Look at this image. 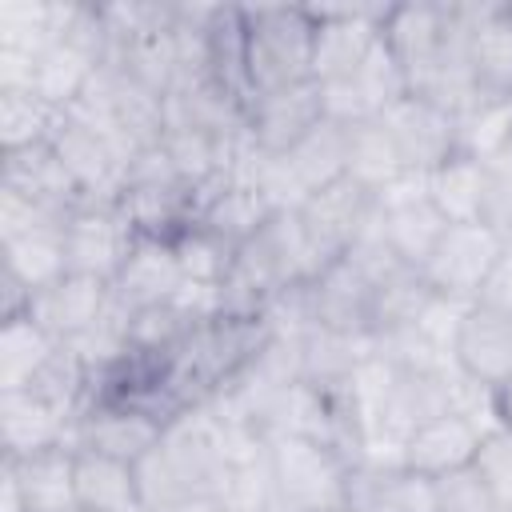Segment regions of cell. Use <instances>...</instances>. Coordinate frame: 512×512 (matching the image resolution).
Here are the masks:
<instances>
[{"label": "cell", "mask_w": 512, "mask_h": 512, "mask_svg": "<svg viewBox=\"0 0 512 512\" xmlns=\"http://www.w3.org/2000/svg\"><path fill=\"white\" fill-rule=\"evenodd\" d=\"M120 216L136 236L152 240H176L184 228L196 224V192L176 176L164 144H148L128 156L124 164V184L116 200Z\"/></svg>", "instance_id": "obj_1"}, {"label": "cell", "mask_w": 512, "mask_h": 512, "mask_svg": "<svg viewBox=\"0 0 512 512\" xmlns=\"http://www.w3.org/2000/svg\"><path fill=\"white\" fill-rule=\"evenodd\" d=\"M248 28V92L264 96L312 80L316 16L312 8H244Z\"/></svg>", "instance_id": "obj_2"}, {"label": "cell", "mask_w": 512, "mask_h": 512, "mask_svg": "<svg viewBox=\"0 0 512 512\" xmlns=\"http://www.w3.org/2000/svg\"><path fill=\"white\" fill-rule=\"evenodd\" d=\"M468 36V4H388L380 16V40L400 60L408 88L424 92L452 48Z\"/></svg>", "instance_id": "obj_3"}, {"label": "cell", "mask_w": 512, "mask_h": 512, "mask_svg": "<svg viewBox=\"0 0 512 512\" xmlns=\"http://www.w3.org/2000/svg\"><path fill=\"white\" fill-rule=\"evenodd\" d=\"M268 468L276 500L292 512H328L344 504L348 464L312 436H268Z\"/></svg>", "instance_id": "obj_4"}, {"label": "cell", "mask_w": 512, "mask_h": 512, "mask_svg": "<svg viewBox=\"0 0 512 512\" xmlns=\"http://www.w3.org/2000/svg\"><path fill=\"white\" fill-rule=\"evenodd\" d=\"M504 232L496 224H448L440 244L432 248V256L424 260L420 276L428 280V288L440 300L452 304H476L492 264L504 252Z\"/></svg>", "instance_id": "obj_5"}, {"label": "cell", "mask_w": 512, "mask_h": 512, "mask_svg": "<svg viewBox=\"0 0 512 512\" xmlns=\"http://www.w3.org/2000/svg\"><path fill=\"white\" fill-rule=\"evenodd\" d=\"M376 224L408 268H424L448 228V220L428 196V176L420 172H404L384 192H376Z\"/></svg>", "instance_id": "obj_6"}, {"label": "cell", "mask_w": 512, "mask_h": 512, "mask_svg": "<svg viewBox=\"0 0 512 512\" xmlns=\"http://www.w3.org/2000/svg\"><path fill=\"white\" fill-rule=\"evenodd\" d=\"M452 364L480 392H500L512 384V316L484 304H468L452 332Z\"/></svg>", "instance_id": "obj_7"}, {"label": "cell", "mask_w": 512, "mask_h": 512, "mask_svg": "<svg viewBox=\"0 0 512 512\" xmlns=\"http://www.w3.org/2000/svg\"><path fill=\"white\" fill-rule=\"evenodd\" d=\"M136 232L116 204H80L64 224V260L76 276H96L112 284L128 260Z\"/></svg>", "instance_id": "obj_8"}, {"label": "cell", "mask_w": 512, "mask_h": 512, "mask_svg": "<svg viewBox=\"0 0 512 512\" xmlns=\"http://www.w3.org/2000/svg\"><path fill=\"white\" fill-rule=\"evenodd\" d=\"M164 420H156L152 412L124 404V400H92L76 424L68 444L84 448V452H100V456H116L128 464H140L164 436Z\"/></svg>", "instance_id": "obj_9"}, {"label": "cell", "mask_w": 512, "mask_h": 512, "mask_svg": "<svg viewBox=\"0 0 512 512\" xmlns=\"http://www.w3.org/2000/svg\"><path fill=\"white\" fill-rule=\"evenodd\" d=\"M380 120L392 132L396 148H400L404 172L428 176L444 160L456 156V116L448 108H440L436 100H428V96L408 92L404 100H396L392 108H384Z\"/></svg>", "instance_id": "obj_10"}, {"label": "cell", "mask_w": 512, "mask_h": 512, "mask_svg": "<svg viewBox=\"0 0 512 512\" xmlns=\"http://www.w3.org/2000/svg\"><path fill=\"white\" fill-rule=\"evenodd\" d=\"M320 120H328V112H324V88L316 80L248 100V140L268 156H288Z\"/></svg>", "instance_id": "obj_11"}, {"label": "cell", "mask_w": 512, "mask_h": 512, "mask_svg": "<svg viewBox=\"0 0 512 512\" xmlns=\"http://www.w3.org/2000/svg\"><path fill=\"white\" fill-rule=\"evenodd\" d=\"M316 16V48H312V80L332 84L352 76L372 44L380 40V16L384 8L360 4V8H312Z\"/></svg>", "instance_id": "obj_12"}, {"label": "cell", "mask_w": 512, "mask_h": 512, "mask_svg": "<svg viewBox=\"0 0 512 512\" xmlns=\"http://www.w3.org/2000/svg\"><path fill=\"white\" fill-rule=\"evenodd\" d=\"M492 424H480L472 412H440V416H428L420 420L408 436H404V448H400V464L436 480L444 472H456V468H468L480 452V440Z\"/></svg>", "instance_id": "obj_13"}, {"label": "cell", "mask_w": 512, "mask_h": 512, "mask_svg": "<svg viewBox=\"0 0 512 512\" xmlns=\"http://www.w3.org/2000/svg\"><path fill=\"white\" fill-rule=\"evenodd\" d=\"M296 212H300V220H304L312 244H316L328 260H340V256L352 248V240L368 228V220H372V212H376V196L364 192L356 180L340 176L336 184L312 192Z\"/></svg>", "instance_id": "obj_14"}, {"label": "cell", "mask_w": 512, "mask_h": 512, "mask_svg": "<svg viewBox=\"0 0 512 512\" xmlns=\"http://www.w3.org/2000/svg\"><path fill=\"white\" fill-rule=\"evenodd\" d=\"M112 304V284L96 280V276H60L56 284H48L44 292L32 296L28 304V316L60 344H72L80 340L84 332H92L100 324V316L108 312Z\"/></svg>", "instance_id": "obj_15"}, {"label": "cell", "mask_w": 512, "mask_h": 512, "mask_svg": "<svg viewBox=\"0 0 512 512\" xmlns=\"http://www.w3.org/2000/svg\"><path fill=\"white\" fill-rule=\"evenodd\" d=\"M344 508L352 512H436V484L404 464L364 460L348 468Z\"/></svg>", "instance_id": "obj_16"}, {"label": "cell", "mask_w": 512, "mask_h": 512, "mask_svg": "<svg viewBox=\"0 0 512 512\" xmlns=\"http://www.w3.org/2000/svg\"><path fill=\"white\" fill-rule=\"evenodd\" d=\"M184 288V272L176 260L172 240H152V236H136L128 248V260L120 268V276L112 280V300L128 312L148 308V304H168L176 300Z\"/></svg>", "instance_id": "obj_17"}, {"label": "cell", "mask_w": 512, "mask_h": 512, "mask_svg": "<svg viewBox=\"0 0 512 512\" xmlns=\"http://www.w3.org/2000/svg\"><path fill=\"white\" fill-rule=\"evenodd\" d=\"M308 304L312 324L344 336H372V280L344 256L308 284Z\"/></svg>", "instance_id": "obj_18"}, {"label": "cell", "mask_w": 512, "mask_h": 512, "mask_svg": "<svg viewBox=\"0 0 512 512\" xmlns=\"http://www.w3.org/2000/svg\"><path fill=\"white\" fill-rule=\"evenodd\" d=\"M0 188L24 196L32 204L60 208V212H76L80 208V188L68 176L64 160L56 156L52 140L20 148V152H0Z\"/></svg>", "instance_id": "obj_19"}, {"label": "cell", "mask_w": 512, "mask_h": 512, "mask_svg": "<svg viewBox=\"0 0 512 512\" xmlns=\"http://www.w3.org/2000/svg\"><path fill=\"white\" fill-rule=\"evenodd\" d=\"M468 68L476 92L512 96V4H468Z\"/></svg>", "instance_id": "obj_20"}, {"label": "cell", "mask_w": 512, "mask_h": 512, "mask_svg": "<svg viewBox=\"0 0 512 512\" xmlns=\"http://www.w3.org/2000/svg\"><path fill=\"white\" fill-rule=\"evenodd\" d=\"M72 436V420L52 408L40 392L20 388V392H0V444L4 456L20 460L56 444H68Z\"/></svg>", "instance_id": "obj_21"}, {"label": "cell", "mask_w": 512, "mask_h": 512, "mask_svg": "<svg viewBox=\"0 0 512 512\" xmlns=\"http://www.w3.org/2000/svg\"><path fill=\"white\" fill-rule=\"evenodd\" d=\"M428 196L448 224H492V176L472 156H452L428 172Z\"/></svg>", "instance_id": "obj_22"}, {"label": "cell", "mask_w": 512, "mask_h": 512, "mask_svg": "<svg viewBox=\"0 0 512 512\" xmlns=\"http://www.w3.org/2000/svg\"><path fill=\"white\" fill-rule=\"evenodd\" d=\"M196 200H200L196 224L208 228L212 236H220L232 248L252 240L272 220V204L252 184H244V180H220V184L204 188Z\"/></svg>", "instance_id": "obj_23"}, {"label": "cell", "mask_w": 512, "mask_h": 512, "mask_svg": "<svg viewBox=\"0 0 512 512\" xmlns=\"http://www.w3.org/2000/svg\"><path fill=\"white\" fill-rule=\"evenodd\" d=\"M16 472L20 496L28 512H68L76 508V448L72 444H56L32 456H4Z\"/></svg>", "instance_id": "obj_24"}, {"label": "cell", "mask_w": 512, "mask_h": 512, "mask_svg": "<svg viewBox=\"0 0 512 512\" xmlns=\"http://www.w3.org/2000/svg\"><path fill=\"white\" fill-rule=\"evenodd\" d=\"M368 356H372V336H344V332L312 324L300 336V380L320 392L348 388L356 368Z\"/></svg>", "instance_id": "obj_25"}, {"label": "cell", "mask_w": 512, "mask_h": 512, "mask_svg": "<svg viewBox=\"0 0 512 512\" xmlns=\"http://www.w3.org/2000/svg\"><path fill=\"white\" fill-rule=\"evenodd\" d=\"M100 64H104V60H100L96 52H88V48H80V44H72V40H52V44L36 56L32 92H36L44 104H52L56 112H68V108L84 96V88L92 84V76H96Z\"/></svg>", "instance_id": "obj_26"}, {"label": "cell", "mask_w": 512, "mask_h": 512, "mask_svg": "<svg viewBox=\"0 0 512 512\" xmlns=\"http://www.w3.org/2000/svg\"><path fill=\"white\" fill-rule=\"evenodd\" d=\"M132 504H140L136 464L76 448V508H88V512H128Z\"/></svg>", "instance_id": "obj_27"}, {"label": "cell", "mask_w": 512, "mask_h": 512, "mask_svg": "<svg viewBox=\"0 0 512 512\" xmlns=\"http://www.w3.org/2000/svg\"><path fill=\"white\" fill-rule=\"evenodd\" d=\"M348 128V168L344 176L356 180L364 192H384L392 180L404 176V160L400 148L392 140V132L384 128L380 116L360 120V124H344Z\"/></svg>", "instance_id": "obj_28"}, {"label": "cell", "mask_w": 512, "mask_h": 512, "mask_svg": "<svg viewBox=\"0 0 512 512\" xmlns=\"http://www.w3.org/2000/svg\"><path fill=\"white\" fill-rule=\"evenodd\" d=\"M4 248V272L16 276L32 296L44 292L48 284H56L60 276H68V260H64V228H36V232H20L0 240Z\"/></svg>", "instance_id": "obj_29"}, {"label": "cell", "mask_w": 512, "mask_h": 512, "mask_svg": "<svg viewBox=\"0 0 512 512\" xmlns=\"http://www.w3.org/2000/svg\"><path fill=\"white\" fill-rule=\"evenodd\" d=\"M60 340H52L32 316H16L0 324V392L32 388V380L44 372Z\"/></svg>", "instance_id": "obj_30"}, {"label": "cell", "mask_w": 512, "mask_h": 512, "mask_svg": "<svg viewBox=\"0 0 512 512\" xmlns=\"http://www.w3.org/2000/svg\"><path fill=\"white\" fill-rule=\"evenodd\" d=\"M512 144V96H476L456 112V152L480 164L496 160Z\"/></svg>", "instance_id": "obj_31"}, {"label": "cell", "mask_w": 512, "mask_h": 512, "mask_svg": "<svg viewBox=\"0 0 512 512\" xmlns=\"http://www.w3.org/2000/svg\"><path fill=\"white\" fill-rule=\"evenodd\" d=\"M432 304H436V292L428 288L420 268H400L396 276H388L372 288V336L420 324Z\"/></svg>", "instance_id": "obj_32"}, {"label": "cell", "mask_w": 512, "mask_h": 512, "mask_svg": "<svg viewBox=\"0 0 512 512\" xmlns=\"http://www.w3.org/2000/svg\"><path fill=\"white\" fill-rule=\"evenodd\" d=\"M196 324H200V320H196L184 304H176V300L136 308V312H128V328H124V336H128V356L168 360V356L184 344V336H188Z\"/></svg>", "instance_id": "obj_33"}, {"label": "cell", "mask_w": 512, "mask_h": 512, "mask_svg": "<svg viewBox=\"0 0 512 512\" xmlns=\"http://www.w3.org/2000/svg\"><path fill=\"white\" fill-rule=\"evenodd\" d=\"M292 172L300 176L304 192H320L328 184H336L348 168V128L336 120H320L292 152H288Z\"/></svg>", "instance_id": "obj_34"}, {"label": "cell", "mask_w": 512, "mask_h": 512, "mask_svg": "<svg viewBox=\"0 0 512 512\" xmlns=\"http://www.w3.org/2000/svg\"><path fill=\"white\" fill-rule=\"evenodd\" d=\"M60 112L36 92H0V152H20L52 140Z\"/></svg>", "instance_id": "obj_35"}, {"label": "cell", "mask_w": 512, "mask_h": 512, "mask_svg": "<svg viewBox=\"0 0 512 512\" xmlns=\"http://www.w3.org/2000/svg\"><path fill=\"white\" fill-rule=\"evenodd\" d=\"M172 248H176L184 284H196V288H220V280L228 276L232 256H236L232 244H224L220 236H212V232L200 228V224L184 228V232L172 240Z\"/></svg>", "instance_id": "obj_36"}, {"label": "cell", "mask_w": 512, "mask_h": 512, "mask_svg": "<svg viewBox=\"0 0 512 512\" xmlns=\"http://www.w3.org/2000/svg\"><path fill=\"white\" fill-rule=\"evenodd\" d=\"M344 80H352V88L360 92V100L368 104L372 116H380L384 108H392L396 100H404V96L412 92V88H408V76H404V68H400V60L392 56V48H388L384 40H376L372 52L364 56V64H360L352 76H344Z\"/></svg>", "instance_id": "obj_37"}, {"label": "cell", "mask_w": 512, "mask_h": 512, "mask_svg": "<svg viewBox=\"0 0 512 512\" xmlns=\"http://www.w3.org/2000/svg\"><path fill=\"white\" fill-rule=\"evenodd\" d=\"M436 484V512H496V496L484 484V476L476 472V464L444 472L432 480Z\"/></svg>", "instance_id": "obj_38"}, {"label": "cell", "mask_w": 512, "mask_h": 512, "mask_svg": "<svg viewBox=\"0 0 512 512\" xmlns=\"http://www.w3.org/2000/svg\"><path fill=\"white\" fill-rule=\"evenodd\" d=\"M476 472L484 476V484L492 488L496 504H512V432L492 424L480 440V452H476Z\"/></svg>", "instance_id": "obj_39"}, {"label": "cell", "mask_w": 512, "mask_h": 512, "mask_svg": "<svg viewBox=\"0 0 512 512\" xmlns=\"http://www.w3.org/2000/svg\"><path fill=\"white\" fill-rule=\"evenodd\" d=\"M476 304L512 316V244H504V252H500V260L492 264V272H488V280H484Z\"/></svg>", "instance_id": "obj_40"}, {"label": "cell", "mask_w": 512, "mask_h": 512, "mask_svg": "<svg viewBox=\"0 0 512 512\" xmlns=\"http://www.w3.org/2000/svg\"><path fill=\"white\" fill-rule=\"evenodd\" d=\"M0 512H28L24 496H20V484H16V472H12L8 460L0 464Z\"/></svg>", "instance_id": "obj_41"}, {"label": "cell", "mask_w": 512, "mask_h": 512, "mask_svg": "<svg viewBox=\"0 0 512 512\" xmlns=\"http://www.w3.org/2000/svg\"><path fill=\"white\" fill-rule=\"evenodd\" d=\"M492 420L512 432V384L500 388V392H492Z\"/></svg>", "instance_id": "obj_42"}, {"label": "cell", "mask_w": 512, "mask_h": 512, "mask_svg": "<svg viewBox=\"0 0 512 512\" xmlns=\"http://www.w3.org/2000/svg\"><path fill=\"white\" fill-rule=\"evenodd\" d=\"M172 512H220L212 500H188V504H180V508H172Z\"/></svg>", "instance_id": "obj_43"}, {"label": "cell", "mask_w": 512, "mask_h": 512, "mask_svg": "<svg viewBox=\"0 0 512 512\" xmlns=\"http://www.w3.org/2000/svg\"><path fill=\"white\" fill-rule=\"evenodd\" d=\"M500 232H504V240L512 244V208H508V216H504V224H500Z\"/></svg>", "instance_id": "obj_44"}, {"label": "cell", "mask_w": 512, "mask_h": 512, "mask_svg": "<svg viewBox=\"0 0 512 512\" xmlns=\"http://www.w3.org/2000/svg\"><path fill=\"white\" fill-rule=\"evenodd\" d=\"M328 512H352V508H344V504H340V508H328Z\"/></svg>", "instance_id": "obj_45"}, {"label": "cell", "mask_w": 512, "mask_h": 512, "mask_svg": "<svg viewBox=\"0 0 512 512\" xmlns=\"http://www.w3.org/2000/svg\"><path fill=\"white\" fill-rule=\"evenodd\" d=\"M496 512H512V504H500V508H496Z\"/></svg>", "instance_id": "obj_46"}, {"label": "cell", "mask_w": 512, "mask_h": 512, "mask_svg": "<svg viewBox=\"0 0 512 512\" xmlns=\"http://www.w3.org/2000/svg\"><path fill=\"white\" fill-rule=\"evenodd\" d=\"M68 512H88V508H68Z\"/></svg>", "instance_id": "obj_47"}]
</instances>
